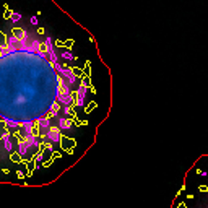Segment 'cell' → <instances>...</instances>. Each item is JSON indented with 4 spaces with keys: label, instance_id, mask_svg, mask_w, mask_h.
<instances>
[{
    "label": "cell",
    "instance_id": "6da1fadb",
    "mask_svg": "<svg viewBox=\"0 0 208 208\" xmlns=\"http://www.w3.org/2000/svg\"><path fill=\"white\" fill-rule=\"evenodd\" d=\"M0 26V184L39 189L94 143L88 83L68 51L12 15Z\"/></svg>",
    "mask_w": 208,
    "mask_h": 208
}]
</instances>
